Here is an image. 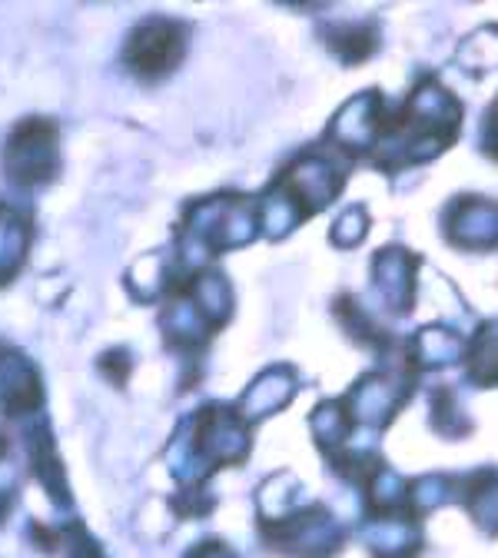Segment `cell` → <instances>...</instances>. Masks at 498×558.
Returning <instances> with one entry per match:
<instances>
[{"label":"cell","mask_w":498,"mask_h":558,"mask_svg":"<svg viewBox=\"0 0 498 558\" xmlns=\"http://www.w3.org/2000/svg\"><path fill=\"white\" fill-rule=\"evenodd\" d=\"M186 47V31L183 24L170 17H150L130 34L126 44V63L136 70L139 77H163L167 70H173L183 57Z\"/></svg>","instance_id":"cell-1"}]
</instances>
